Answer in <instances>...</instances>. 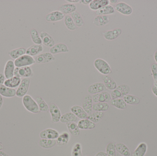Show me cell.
Listing matches in <instances>:
<instances>
[{
  "label": "cell",
  "mask_w": 157,
  "mask_h": 156,
  "mask_svg": "<svg viewBox=\"0 0 157 156\" xmlns=\"http://www.w3.org/2000/svg\"><path fill=\"white\" fill-rule=\"evenodd\" d=\"M22 103L25 108L29 112L37 114L40 112L36 102L30 95H26L23 97Z\"/></svg>",
  "instance_id": "6da1fadb"
},
{
  "label": "cell",
  "mask_w": 157,
  "mask_h": 156,
  "mask_svg": "<svg viewBox=\"0 0 157 156\" xmlns=\"http://www.w3.org/2000/svg\"><path fill=\"white\" fill-rule=\"evenodd\" d=\"M94 66L96 69L102 75H108L112 73L109 63L102 59L97 58L94 60Z\"/></svg>",
  "instance_id": "7a4b0ae2"
},
{
  "label": "cell",
  "mask_w": 157,
  "mask_h": 156,
  "mask_svg": "<svg viewBox=\"0 0 157 156\" xmlns=\"http://www.w3.org/2000/svg\"><path fill=\"white\" fill-rule=\"evenodd\" d=\"M14 62L16 67H30L36 63L35 59L33 57L26 54L17 59Z\"/></svg>",
  "instance_id": "3957f363"
},
{
  "label": "cell",
  "mask_w": 157,
  "mask_h": 156,
  "mask_svg": "<svg viewBox=\"0 0 157 156\" xmlns=\"http://www.w3.org/2000/svg\"><path fill=\"white\" fill-rule=\"evenodd\" d=\"M30 83L29 78H24L21 80L17 89L16 90V96L19 98H22L26 95L29 89Z\"/></svg>",
  "instance_id": "277c9868"
},
{
  "label": "cell",
  "mask_w": 157,
  "mask_h": 156,
  "mask_svg": "<svg viewBox=\"0 0 157 156\" xmlns=\"http://www.w3.org/2000/svg\"><path fill=\"white\" fill-rule=\"evenodd\" d=\"M33 75V71L30 67H16L15 69L14 76L18 78H29Z\"/></svg>",
  "instance_id": "5b68a950"
},
{
  "label": "cell",
  "mask_w": 157,
  "mask_h": 156,
  "mask_svg": "<svg viewBox=\"0 0 157 156\" xmlns=\"http://www.w3.org/2000/svg\"><path fill=\"white\" fill-rule=\"evenodd\" d=\"M49 112L51 116L52 123L59 122L62 116L61 112L58 106L55 103H52L49 105Z\"/></svg>",
  "instance_id": "8992f818"
},
{
  "label": "cell",
  "mask_w": 157,
  "mask_h": 156,
  "mask_svg": "<svg viewBox=\"0 0 157 156\" xmlns=\"http://www.w3.org/2000/svg\"><path fill=\"white\" fill-rule=\"evenodd\" d=\"M92 100L94 103H108L112 100L111 94L107 91L102 92L100 93L94 94L92 96Z\"/></svg>",
  "instance_id": "52a82bcc"
},
{
  "label": "cell",
  "mask_w": 157,
  "mask_h": 156,
  "mask_svg": "<svg viewBox=\"0 0 157 156\" xmlns=\"http://www.w3.org/2000/svg\"><path fill=\"white\" fill-rule=\"evenodd\" d=\"M35 60L38 64H45L54 61L55 58L50 52H45L38 55Z\"/></svg>",
  "instance_id": "ba28073f"
},
{
  "label": "cell",
  "mask_w": 157,
  "mask_h": 156,
  "mask_svg": "<svg viewBox=\"0 0 157 156\" xmlns=\"http://www.w3.org/2000/svg\"><path fill=\"white\" fill-rule=\"evenodd\" d=\"M59 132L54 129L48 128L40 133V137L41 139H56L59 136Z\"/></svg>",
  "instance_id": "9c48e42d"
},
{
  "label": "cell",
  "mask_w": 157,
  "mask_h": 156,
  "mask_svg": "<svg viewBox=\"0 0 157 156\" xmlns=\"http://www.w3.org/2000/svg\"><path fill=\"white\" fill-rule=\"evenodd\" d=\"M114 9L117 12L124 15H130L132 14L133 12L132 7L130 5L124 2L118 3L115 5Z\"/></svg>",
  "instance_id": "30bf717a"
},
{
  "label": "cell",
  "mask_w": 157,
  "mask_h": 156,
  "mask_svg": "<svg viewBox=\"0 0 157 156\" xmlns=\"http://www.w3.org/2000/svg\"><path fill=\"white\" fill-rule=\"evenodd\" d=\"M15 66L13 60H8L6 63L4 69V75L6 79L11 78L14 77Z\"/></svg>",
  "instance_id": "8fae6325"
},
{
  "label": "cell",
  "mask_w": 157,
  "mask_h": 156,
  "mask_svg": "<svg viewBox=\"0 0 157 156\" xmlns=\"http://www.w3.org/2000/svg\"><path fill=\"white\" fill-rule=\"evenodd\" d=\"M107 88L102 82H96L90 85L88 88V92L90 94H97L106 91Z\"/></svg>",
  "instance_id": "7c38bea8"
},
{
  "label": "cell",
  "mask_w": 157,
  "mask_h": 156,
  "mask_svg": "<svg viewBox=\"0 0 157 156\" xmlns=\"http://www.w3.org/2000/svg\"><path fill=\"white\" fill-rule=\"evenodd\" d=\"M65 15L58 11H53L46 15L45 19L47 22H56L61 21L64 18Z\"/></svg>",
  "instance_id": "4fadbf2b"
},
{
  "label": "cell",
  "mask_w": 157,
  "mask_h": 156,
  "mask_svg": "<svg viewBox=\"0 0 157 156\" xmlns=\"http://www.w3.org/2000/svg\"><path fill=\"white\" fill-rule=\"evenodd\" d=\"M42 44L48 47L52 48L55 45V41L51 35L46 32H41L40 34Z\"/></svg>",
  "instance_id": "5bb4252c"
},
{
  "label": "cell",
  "mask_w": 157,
  "mask_h": 156,
  "mask_svg": "<svg viewBox=\"0 0 157 156\" xmlns=\"http://www.w3.org/2000/svg\"><path fill=\"white\" fill-rule=\"evenodd\" d=\"M122 34V30L120 28H116L112 30H108L102 33L104 38L108 40H113L119 37Z\"/></svg>",
  "instance_id": "9a60e30c"
},
{
  "label": "cell",
  "mask_w": 157,
  "mask_h": 156,
  "mask_svg": "<svg viewBox=\"0 0 157 156\" xmlns=\"http://www.w3.org/2000/svg\"><path fill=\"white\" fill-rule=\"evenodd\" d=\"M0 94L5 98H13L16 96V90L6 87L3 84L0 87Z\"/></svg>",
  "instance_id": "2e32d148"
},
{
  "label": "cell",
  "mask_w": 157,
  "mask_h": 156,
  "mask_svg": "<svg viewBox=\"0 0 157 156\" xmlns=\"http://www.w3.org/2000/svg\"><path fill=\"white\" fill-rule=\"evenodd\" d=\"M69 51V49L67 45L63 43L55 44L50 49V52L52 55H55V54L60 53H67Z\"/></svg>",
  "instance_id": "e0dca14e"
},
{
  "label": "cell",
  "mask_w": 157,
  "mask_h": 156,
  "mask_svg": "<svg viewBox=\"0 0 157 156\" xmlns=\"http://www.w3.org/2000/svg\"><path fill=\"white\" fill-rule=\"evenodd\" d=\"M71 111L73 113L77 118L81 119H87L88 114L85 111V110L81 106L78 105H74L71 109Z\"/></svg>",
  "instance_id": "ac0fdd59"
},
{
  "label": "cell",
  "mask_w": 157,
  "mask_h": 156,
  "mask_svg": "<svg viewBox=\"0 0 157 156\" xmlns=\"http://www.w3.org/2000/svg\"><path fill=\"white\" fill-rule=\"evenodd\" d=\"M93 100L92 96L90 95H86L84 99V102L82 103V108L89 115L92 112V106H93Z\"/></svg>",
  "instance_id": "d6986e66"
},
{
  "label": "cell",
  "mask_w": 157,
  "mask_h": 156,
  "mask_svg": "<svg viewBox=\"0 0 157 156\" xmlns=\"http://www.w3.org/2000/svg\"><path fill=\"white\" fill-rule=\"evenodd\" d=\"M78 126L80 130H91L96 127V124L88 119H82L78 121Z\"/></svg>",
  "instance_id": "ffe728a7"
},
{
  "label": "cell",
  "mask_w": 157,
  "mask_h": 156,
  "mask_svg": "<svg viewBox=\"0 0 157 156\" xmlns=\"http://www.w3.org/2000/svg\"><path fill=\"white\" fill-rule=\"evenodd\" d=\"M43 50V47L41 45L34 44L26 49V54L32 57L35 56L40 54Z\"/></svg>",
  "instance_id": "44dd1931"
},
{
  "label": "cell",
  "mask_w": 157,
  "mask_h": 156,
  "mask_svg": "<svg viewBox=\"0 0 157 156\" xmlns=\"http://www.w3.org/2000/svg\"><path fill=\"white\" fill-rule=\"evenodd\" d=\"M109 0H92L89 4V8L96 11L103 6L109 5Z\"/></svg>",
  "instance_id": "7402d4cb"
},
{
  "label": "cell",
  "mask_w": 157,
  "mask_h": 156,
  "mask_svg": "<svg viewBox=\"0 0 157 156\" xmlns=\"http://www.w3.org/2000/svg\"><path fill=\"white\" fill-rule=\"evenodd\" d=\"M76 5L73 3H65L62 5L59 8V11L65 14H71L76 11Z\"/></svg>",
  "instance_id": "603a6c76"
},
{
  "label": "cell",
  "mask_w": 157,
  "mask_h": 156,
  "mask_svg": "<svg viewBox=\"0 0 157 156\" xmlns=\"http://www.w3.org/2000/svg\"><path fill=\"white\" fill-rule=\"evenodd\" d=\"M110 20L108 16H97L93 21V24L98 27H102L109 23Z\"/></svg>",
  "instance_id": "cb8c5ba5"
},
{
  "label": "cell",
  "mask_w": 157,
  "mask_h": 156,
  "mask_svg": "<svg viewBox=\"0 0 157 156\" xmlns=\"http://www.w3.org/2000/svg\"><path fill=\"white\" fill-rule=\"evenodd\" d=\"M21 78L14 76L11 78L8 79L5 81L4 85L9 88L15 89L18 87L21 82Z\"/></svg>",
  "instance_id": "d4e9b609"
},
{
  "label": "cell",
  "mask_w": 157,
  "mask_h": 156,
  "mask_svg": "<svg viewBox=\"0 0 157 156\" xmlns=\"http://www.w3.org/2000/svg\"><path fill=\"white\" fill-rule=\"evenodd\" d=\"M102 80L105 87L108 89L113 91L117 88V83L111 77L107 75H104L102 77Z\"/></svg>",
  "instance_id": "484cf974"
},
{
  "label": "cell",
  "mask_w": 157,
  "mask_h": 156,
  "mask_svg": "<svg viewBox=\"0 0 157 156\" xmlns=\"http://www.w3.org/2000/svg\"><path fill=\"white\" fill-rule=\"evenodd\" d=\"M115 12V9L111 5H105L96 11L97 16H107L108 15L113 14Z\"/></svg>",
  "instance_id": "4316f807"
},
{
  "label": "cell",
  "mask_w": 157,
  "mask_h": 156,
  "mask_svg": "<svg viewBox=\"0 0 157 156\" xmlns=\"http://www.w3.org/2000/svg\"><path fill=\"white\" fill-rule=\"evenodd\" d=\"M26 49L25 48L20 47L10 50L8 55L13 59H17L20 57L25 55Z\"/></svg>",
  "instance_id": "83f0119b"
},
{
  "label": "cell",
  "mask_w": 157,
  "mask_h": 156,
  "mask_svg": "<svg viewBox=\"0 0 157 156\" xmlns=\"http://www.w3.org/2000/svg\"><path fill=\"white\" fill-rule=\"evenodd\" d=\"M77 119L78 118L71 112L63 114L60 122L62 123L67 124L68 123L75 122L77 121Z\"/></svg>",
  "instance_id": "f1b7e54d"
},
{
  "label": "cell",
  "mask_w": 157,
  "mask_h": 156,
  "mask_svg": "<svg viewBox=\"0 0 157 156\" xmlns=\"http://www.w3.org/2000/svg\"><path fill=\"white\" fill-rule=\"evenodd\" d=\"M56 139L57 144L60 146H63L69 143L70 139V135L67 132H63L59 135Z\"/></svg>",
  "instance_id": "f546056e"
},
{
  "label": "cell",
  "mask_w": 157,
  "mask_h": 156,
  "mask_svg": "<svg viewBox=\"0 0 157 156\" xmlns=\"http://www.w3.org/2000/svg\"><path fill=\"white\" fill-rule=\"evenodd\" d=\"M57 144L55 139H41L39 142V145L41 147L45 149H49L55 146Z\"/></svg>",
  "instance_id": "4dcf8cb0"
},
{
  "label": "cell",
  "mask_w": 157,
  "mask_h": 156,
  "mask_svg": "<svg viewBox=\"0 0 157 156\" xmlns=\"http://www.w3.org/2000/svg\"><path fill=\"white\" fill-rule=\"evenodd\" d=\"M76 27H81L84 24V21L82 16L78 11L72 13L71 15Z\"/></svg>",
  "instance_id": "1f68e13d"
},
{
  "label": "cell",
  "mask_w": 157,
  "mask_h": 156,
  "mask_svg": "<svg viewBox=\"0 0 157 156\" xmlns=\"http://www.w3.org/2000/svg\"><path fill=\"white\" fill-rule=\"evenodd\" d=\"M116 151L123 156H131V152L128 147L124 144L119 143L115 144Z\"/></svg>",
  "instance_id": "d6a6232c"
},
{
  "label": "cell",
  "mask_w": 157,
  "mask_h": 156,
  "mask_svg": "<svg viewBox=\"0 0 157 156\" xmlns=\"http://www.w3.org/2000/svg\"><path fill=\"white\" fill-rule=\"evenodd\" d=\"M147 146L146 143H142L137 147L135 150L133 152V156H144L147 153Z\"/></svg>",
  "instance_id": "836d02e7"
},
{
  "label": "cell",
  "mask_w": 157,
  "mask_h": 156,
  "mask_svg": "<svg viewBox=\"0 0 157 156\" xmlns=\"http://www.w3.org/2000/svg\"><path fill=\"white\" fill-rule=\"evenodd\" d=\"M67 128L71 134L74 136H78L80 134V129L78 128V125L75 122H70L66 124Z\"/></svg>",
  "instance_id": "e575fe53"
},
{
  "label": "cell",
  "mask_w": 157,
  "mask_h": 156,
  "mask_svg": "<svg viewBox=\"0 0 157 156\" xmlns=\"http://www.w3.org/2000/svg\"><path fill=\"white\" fill-rule=\"evenodd\" d=\"M36 101L38 105L40 112H48L49 111V107L43 98L41 97H37L36 98Z\"/></svg>",
  "instance_id": "d590c367"
},
{
  "label": "cell",
  "mask_w": 157,
  "mask_h": 156,
  "mask_svg": "<svg viewBox=\"0 0 157 156\" xmlns=\"http://www.w3.org/2000/svg\"><path fill=\"white\" fill-rule=\"evenodd\" d=\"M109 108V105L107 103H97L93 104L92 110L94 111L103 112L108 111Z\"/></svg>",
  "instance_id": "8d00e7d4"
},
{
  "label": "cell",
  "mask_w": 157,
  "mask_h": 156,
  "mask_svg": "<svg viewBox=\"0 0 157 156\" xmlns=\"http://www.w3.org/2000/svg\"><path fill=\"white\" fill-rule=\"evenodd\" d=\"M104 115V112L95 111L89 115L87 119L94 123H98L103 119Z\"/></svg>",
  "instance_id": "74e56055"
},
{
  "label": "cell",
  "mask_w": 157,
  "mask_h": 156,
  "mask_svg": "<svg viewBox=\"0 0 157 156\" xmlns=\"http://www.w3.org/2000/svg\"><path fill=\"white\" fill-rule=\"evenodd\" d=\"M123 99L126 104L127 103L130 105H136L139 104L140 103V100L138 97L131 94L125 95L124 96Z\"/></svg>",
  "instance_id": "f35d334b"
},
{
  "label": "cell",
  "mask_w": 157,
  "mask_h": 156,
  "mask_svg": "<svg viewBox=\"0 0 157 156\" xmlns=\"http://www.w3.org/2000/svg\"><path fill=\"white\" fill-rule=\"evenodd\" d=\"M110 103L113 106L120 110H124L126 109L127 107L126 103L124 102L123 99L121 98L112 100Z\"/></svg>",
  "instance_id": "ab89813d"
},
{
  "label": "cell",
  "mask_w": 157,
  "mask_h": 156,
  "mask_svg": "<svg viewBox=\"0 0 157 156\" xmlns=\"http://www.w3.org/2000/svg\"><path fill=\"white\" fill-rule=\"evenodd\" d=\"M64 23L66 27L71 31L76 30L77 27L75 25L71 16L70 15H66L64 16Z\"/></svg>",
  "instance_id": "60d3db41"
},
{
  "label": "cell",
  "mask_w": 157,
  "mask_h": 156,
  "mask_svg": "<svg viewBox=\"0 0 157 156\" xmlns=\"http://www.w3.org/2000/svg\"><path fill=\"white\" fill-rule=\"evenodd\" d=\"M30 34L32 41L34 44L40 45L42 44L40 35L36 29L34 28H32L30 31Z\"/></svg>",
  "instance_id": "b9f144b4"
},
{
  "label": "cell",
  "mask_w": 157,
  "mask_h": 156,
  "mask_svg": "<svg viewBox=\"0 0 157 156\" xmlns=\"http://www.w3.org/2000/svg\"><path fill=\"white\" fill-rule=\"evenodd\" d=\"M107 156H116L115 144L113 143H110L107 145L106 148Z\"/></svg>",
  "instance_id": "7bdbcfd3"
},
{
  "label": "cell",
  "mask_w": 157,
  "mask_h": 156,
  "mask_svg": "<svg viewBox=\"0 0 157 156\" xmlns=\"http://www.w3.org/2000/svg\"><path fill=\"white\" fill-rule=\"evenodd\" d=\"M71 154L72 156H83L81 145L79 143H76L74 145L72 149Z\"/></svg>",
  "instance_id": "ee69618b"
},
{
  "label": "cell",
  "mask_w": 157,
  "mask_h": 156,
  "mask_svg": "<svg viewBox=\"0 0 157 156\" xmlns=\"http://www.w3.org/2000/svg\"><path fill=\"white\" fill-rule=\"evenodd\" d=\"M116 89L121 93L123 97L125 95L128 94L131 90L129 86L126 84H121V85H119L117 87Z\"/></svg>",
  "instance_id": "f6af8a7d"
},
{
  "label": "cell",
  "mask_w": 157,
  "mask_h": 156,
  "mask_svg": "<svg viewBox=\"0 0 157 156\" xmlns=\"http://www.w3.org/2000/svg\"><path fill=\"white\" fill-rule=\"evenodd\" d=\"M111 96L112 100H115V99H119L121 97H123L121 93L116 89L112 91Z\"/></svg>",
  "instance_id": "bcb514c9"
},
{
  "label": "cell",
  "mask_w": 157,
  "mask_h": 156,
  "mask_svg": "<svg viewBox=\"0 0 157 156\" xmlns=\"http://www.w3.org/2000/svg\"><path fill=\"white\" fill-rule=\"evenodd\" d=\"M151 71H152V75L153 78L155 80H157V64L153 63L151 67Z\"/></svg>",
  "instance_id": "7dc6e473"
},
{
  "label": "cell",
  "mask_w": 157,
  "mask_h": 156,
  "mask_svg": "<svg viewBox=\"0 0 157 156\" xmlns=\"http://www.w3.org/2000/svg\"><path fill=\"white\" fill-rule=\"evenodd\" d=\"M5 81V77L3 73H0V87L1 85H3Z\"/></svg>",
  "instance_id": "c3c4849f"
},
{
  "label": "cell",
  "mask_w": 157,
  "mask_h": 156,
  "mask_svg": "<svg viewBox=\"0 0 157 156\" xmlns=\"http://www.w3.org/2000/svg\"><path fill=\"white\" fill-rule=\"evenodd\" d=\"M152 92H153L154 94L157 97V84L155 83L152 87Z\"/></svg>",
  "instance_id": "681fc988"
},
{
  "label": "cell",
  "mask_w": 157,
  "mask_h": 156,
  "mask_svg": "<svg viewBox=\"0 0 157 156\" xmlns=\"http://www.w3.org/2000/svg\"><path fill=\"white\" fill-rule=\"evenodd\" d=\"M92 1V0H81L79 2L85 5H89Z\"/></svg>",
  "instance_id": "f907efd6"
},
{
  "label": "cell",
  "mask_w": 157,
  "mask_h": 156,
  "mask_svg": "<svg viewBox=\"0 0 157 156\" xmlns=\"http://www.w3.org/2000/svg\"><path fill=\"white\" fill-rule=\"evenodd\" d=\"M95 156H107V155L106 153L101 151V152H99V153H98Z\"/></svg>",
  "instance_id": "816d5d0a"
},
{
  "label": "cell",
  "mask_w": 157,
  "mask_h": 156,
  "mask_svg": "<svg viewBox=\"0 0 157 156\" xmlns=\"http://www.w3.org/2000/svg\"><path fill=\"white\" fill-rule=\"evenodd\" d=\"M66 2H69L70 3H77L79 2L80 1L79 0H66Z\"/></svg>",
  "instance_id": "f5cc1de1"
},
{
  "label": "cell",
  "mask_w": 157,
  "mask_h": 156,
  "mask_svg": "<svg viewBox=\"0 0 157 156\" xmlns=\"http://www.w3.org/2000/svg\"><path fill=\"white\" fill-rule=\"evenodd\" d=\"M3 103V97L0 94V109L2 108V106Z\"/></svg>",
  "instance_id": "db71d44e"
},
{
  "label": "cell",
  "mask_w": 157,
  "mask_h": 156,
  "mask_svg": "<svg viewBox=\"0 0 157 156\" xmlns=\"http://www.w3.org/2000/svg\"><path fill=\"white\" fill-rule=\"evenodd\" d=\"M0 156H11L9 155L8 154H6L5 152H3V151H0Z\"/></svg>",
  "instance_id": "11a10c76"
},
{
  "label": "cell",
  "mask_w": 157,
  "mask_h": 156,
  "mask_svg": "<svg viewBox=\"0 0 157 156\" xmlns=\"http://www.w3.org/2000/svg\"><path fill=\"white\" fill-rule=\"evenodd\" d=\"M154 58H155V60L157 64V50L155 52V55H154Z\"/></svg>",
  "instance_id": "9f6ffc18"
},
{
  "label": "cell",
  "mask_w": 157,
  "mask_h": 156,
  "mask_svg": "<svg viewBox=\"0 0 157 156\" xmlns=\"http://www.w3.org/2000/svg\"><path fill=\"white\" fill-rule=\"evenodd\" d=\"M117 2H118V1H117V0H110L109 1L112 4L116 3Z\"/></svg>",
  "instance_id": "6f0895ef"
},
{
  "label": "cell",
  "mask_w": 157,
  "mask_h": 156,
  "mask_svg": "<svg viewBox=\"0 0 157 156\" xmlns=\"http://www.w3.org/2000/svg\"><path fill=\"white\" fill-rule=\"evenodd\" d=\"M3 149V146L2 145V144L0 143V151H2Z\"/></svg>",
  "instance_id": "680465c9"
},
{
  "label": "cell",
  "mask_w": 157,
  "mask_h": 156,
  "mask_svg": "<svg viewBox=\"0 0 157 156\" xmlns=\"http://www.w3.org/2000/svg\"><path fill=\"white\" fill-rule=\"evenodd\" d=\"M156 83L157 84V81H156Z\"/></svg>",
  "instance_id": "91938a15"
},
{
  "label": "cell",
  "mask_w": 157,
  "mask_h": 156,
  "mask_svg": "<svg viewBox=\"0 0 157 156\" xmlns=\"http://www.w3.org/2000/svg\"></svg>",
  "instance_id": "94428289"
}]
</instances>
